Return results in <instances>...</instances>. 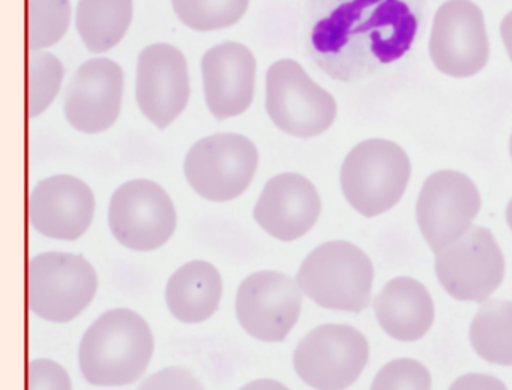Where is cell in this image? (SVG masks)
Instances as JSON below:
<instances>
[{
    "label": "cell",
    "mask_w": 512,
    "mask_h": 390,
    "mask_svg": "<svg viewBox=\"0 0 512 390\" xmlns=\"http://www.w3.org/2000/svg\"><path fill=\"white\" fill-rule=\"evenodd\" d=\"M370 359L367 338L347 324L314 327L296 347L293 366L298 377L314 389L352 386Z\"/></svg>",
    "instance_id": "obj_10"
},
{
    "label": "cell",
    "mask_w": 512,
    "mask_h": 390,
    "mask_svg": "<svg viewBox=\"0 0 512 390\" xmlns=\"http://www.w3.org/2000/svg\"><path fill=\"white\" fill-rule=\"evenodd\" d=\"M296 281L302 293L322 308L362 312L371 300L374 267L358 246L331 240L305 257Z\"/></svg>",
    "instance_id": "obj_3"
},
{
    "label": "cell",
    "mask_w": 512,
    "mask_h": 390,
    "mask_svg": "<svg viewBox=\"0 0 512 390\" xmlns=\"http://www.w3.org/2000/svg\"><path fill=\"white\" fill-rule=\"evenodd\" d=\"M509 153H511V159H512V134H511V140H509Z\"/></svg>",
    "instance_id": "obj_32"
},
{
    "label": "cell",
    "mask_w": 512,
    "mask_h": 390,
    "mask_svg": "<svg viewBox=\"0 0 512 390\" xmlns=\"http://www.w3.org/2000/svg\"><path fill=\"white\" fill-rule=\"evenodd\" d=\"M259 150L250 138L220 132L196 141L185 156L188 185L209 201L226 203L241 197L253 182Z\"/></svg>",
    "instance_id": "obj_6"
},
{
    "label": "cell",
    "mask_w": 512,
    "mask_h": 390,
    "mask_svg": "<svg viewBox=\"0 0 512 390\" xmlns=\"http://www.w3.org/2000/svg\"><path fill=\"white\" fill-rule=\"evenodd\" d=\"M124 71L107 57L79 66L65 90L68 123L83 134H100L115 125L121 114Z\"/></svg>",
    "instance_id": "obj_15"
},
{
    "label": "cell",
    "mask_w": 512,
    "mask_h": 390,
    "mask_svg": "<svg viewBox=\"0 0 512 390\" xmlns=\"http://www.w3.org/2000/svg\"><path fill=\"white\" fill-rule=\"evenodd\" d=\"M302 299L304 293L296 278L277 270H260L239 285L236 318L254 339L281 342L301 317Z\"/></svg>",
    "instance_id": "obj_11"
},
{
    "label": "cell",
    "mask_w": 512,
    "mask_h": 390,
    "mask_svg": "<svg viewBox=\"0 0 512 390\" xmlns=\"http://www.w3.org/2000/svg\"><path fill=\"white\" fill-rule=\"evenodd\" d=\"M373 389H430L431 375L418 360L395 359L386 363L373 380Z\"/></svg>",
    "instance_id": "obj_26"
},
{
    "label": "cell",
    "mask_w": 512,
    "mask_h": 390,
    "mask_svg": "<svg viewBox=\"0 0 512 390\" xmlns=\"http://www.w3.org/2000/svg\"><path fill=\"white\" fill-rule=\"evenodd\" d=\"M434 254L440 285L460 302H485L505 278L502 249L493 233L481 225H472Z\"/></svg>",
    "instance_id": "obj_8"
},
{
    "label": "cell",
    "mask_w": 512,
    "mask_h": 390,
    "mask_svg": "<svg viewBox=\"0 0 512 390\" xmlns=\"http://www.w3.org/2000/svg\"><path fill=\"white\" fill-rule=\"evenodd\" d=\"M505 384L499 378L485 374H466L457 378L451 384V389H505Z\"/></svg>",
    "instance_id": "obj_29"
},
{
    "label": "cell",
    "mask_w": 512,
    "mask_h": 390,
    "mask_svg": "<svg viewBox=\"0 0 512 390\" xmlns=\"http://www.w3.org/2000/svg\"><path fill=\"white\" fill-rule=\"evenodd\" d=\"M322 200L310 179L298 173H281L268 180L254 219L274 239L295 242L316 225Z\"/></svg>",
    "instance_id": "obj_17"
},
{
    "label": "cell",
    "mask_w": 512,
    "mask_h": 390,
    "mask_svg": "<svg viewBox=\"0 0 512 390\" xmlns=\"http://www.w3.org/2000/svg\"><path fill=\"white\" fill-rule=\"evenodd\" d=\"M256 68L253 51L239 42H223L203 54V90L206 105L215 119H230L250 108Z\"/></svg>",
    "instance_id": "obj_18"
},
{
    "label": "cell",
    "mask_w": 512,
    "mask_h": 390,
    "mask_svg": "<svg viewBox=\"0 0 512 390\" xmlns=\"http://www.w3.org/2000/svg\"><path fill=\"white\" fill-rule=\"evenodd\" d=\"M506 222H508V227L511 228L512 231V198L509 201L508 206H506Z\"/></svg>",
    "instance_id": "obj_31"
},
{
    "label": "cell",
    "mask_w": 512,
    "mask_h": 390,
    "mask_svg": "<svg viewBox=\"0 0 512 390\" xmlns=\"http://www.w3.org/2000/svg\"><path fill=\"white\" fill-rule=\"evenodd\" d=\"M29 222L34 230L55 240L74 242L91 227L95 197L88 183L70 174L41 180L29 195Z\"/></svg>",
    "instance_id": "obj_16"
},
{
    "label": "cell",
    "mask_w": 512,
    "mask_h": 390,
    "mask_svg": "<svg viewBox=\"0 0 512 390\" xmlns=\"http://www.w3.org/2000/svg\"><path fill=\"white\" fill-rule=\"evenodd\" d=\"M97 290V272L83 255L43 252L29 261V309L43 320H74L91 305Z\"/></svg>",
    "instance_id": "obj_5"
},
{
    "label": "cell",
    "mask_w": 512,
    "mask_h": 390,
    "mask_svg": "<svg viewBox=\"0 0 512 390\" xmlns=\"http://www.w3.org/2000/svg\"><path fill=\"white\" fill-rule=\"evenodd\" d=\"M412 165L394 141L371 138L350 150L341 167V191L347 203L373 218L391 210L403 198Z\"/></svg>",
    "instance_id": "obj_4"
},
{
    "label": "cell",
    "mask_w": 512,
    "mask_h": 390,
    "mask_svg": "<svg viewBox=\"0 0 512 390\" xmlns=\"http://www.w3.org/2000/svg\"><path fill=\"white\" fill-rule=\"evenodd\" d=\"M266 111L275 126L298 138H311L331 128L337 102L296 60L281 59L266 74Z\"/></svg>",
    "instance_id": "obj_7"
},
{
    "label": "cell",
    "mask_w": 512,
    "mask_h": 390,
    "mask_svg": "<svg viewBox=\"0 0 512 390\" xmlns=\"http://www.w3.org/2000/svg\"><path fill=\"white\" fill-rule=\"evenodd\" d=\"M424 8L425 0H307L305 47L334 80H362L409 53Z\"/></svg>",
    "instance_id": "obj_1"
},
{
    "label": "cell",
    "mask_w": 512,
    "mask_h": 390,
    "mask_svg": "<svg viewBox=\"0 0 512 390\" xmlns=\"http://www.w3.org/2000/svg\"><path fill=\"white\" fill-rule=\"evenodd\" d=\"M176 224L175 204L169 192L154 180H128L110 198V231L131 251L161 248L175 233Z\"/></svg>",
    "instance_id": "obj_9"
},
{
    "label": "cell",
    "mask_w": 512,
    "mask_h": 390,
    "mask_svg": "<svg viewBox=\"0 0 512 390\" xmlns=\"http://www.w3.org/2000/svg\"><path fill=\"white\" fill-rule=\"evenodd\" d=\"M29 116L43 114L55 101L64 80V65L49 51H31L29 56Z\"/></svg>",
    "instance_id": "obj_25"
},
{
    "label": "cell",
    "mask_w": 512,
    "mask_h": 390,
    "mask_svg": "<svg viewBox=\"0 0 512 390\" xmlns=\"http://www.w3.org/2000/svg\"><path fill=\"white\" fill-rule=\"evenodd\" d=\"M179 20L197 32L226 29L238 23L250 0H172Z\"/></svg>",
    "instance_id": "obj_23"
},
{
    "label": "cell",
    "mask_w": 512,
    "mask_h": 390,
    "mask_svg": "<svg viewBox=\"0 0 512 390\" xmlns=\"http://www.w3.org/2000/svg\"><path fill=\"white\" fill-rule=\"evenodd\" d=\"M373 308L380 327L401 342L419 341L434 323L430 291L409 276L386 282L374 299Z\"/></svg>",
    "instance_id": "obj_19"
},
{
    "label": "cell",
    "mask_w": 512,
    "mask_h": 390,
    "mask_svg": "<svg viewBox=\"0 0 512 390\" xmlns=\"http://www.w3.org/2000/svg\"><path fill=\"white\" fill-rule=\"evenodd\" d=\"M133 20V0H79L76 26L91 53H106L124 39Z\"/></svg>",
    "instance_id": "obj_21"
},
{
    "label": "cell",
    "mask_w": 512,
    "mask_h": 390,
    "mask_svg": "<svg viewBox=\"0 0 512 390\" xmlns=\"http://www.w3.org/2000/svg\"><path fill=\"white\" fill-rule=\"evenodd\" d=\"M136 98L140 111L157 128H167L181 116L190 99V77L179 48L157 42L140 51Z\"/></svg>",
    "instance_id": "obj_14"
},
{
    "label": "cell",
    "mask_w": 512,
    "mask_h": 390,
    "mask_svg": "<svg viewBox=\"0 0 512 390\" xmlns=\"http://www.w3.org/2000/svg\"><path fill=\"white\" fill-rule=\"evenodd\" d=\"M70 23V0H29V50L58 44Z\"/></svg>",
    "instance_id": "obj_24"
},
{
    "label": "cell",
    "mask_w": 512,
    "mask_h": 390,
    "mask_svg": "<svg viewBox=\"0 0 512 390\" xmlns=\"http://www.w3.org/2000/svg\"><path fill=\"white\" fill-rule=\"evenodd\" d=\"M29 389H71L70 375L55 360L34 359L28 366Z\"/></svg>",
    "instance_id": "obj_27"
},
{
    "label": "cell",
    "mask_w": 512,
    "mask_h": 390,
    "mask_svg": "<svg viewBox=\"0 0 512 390\" xmlns=\"http://www.w3.org/2000/svg\"><path fill=\"white\" fill-rule=\"evenodd\" d=\"M140 389H202V383L190 369L169 366L145 378Z\"/></svg>",
    "instance_id": "obj_28"
},
{
    "label": "cell",
    "mask_w": 512,
    "mask_h": 390,
    "mask_svg": "<svg viewBox=\"0 0 512 390\" xmlns=\"http://www.w3.org/2000/svg\"><path fill=\"white\" fill-rule=\"evenodd\" d=\"M481 209L475 182L455 170H440L427 177L418 203L416 221L431 251L437 252L463 236Z\"/></svg>",
    "instance_id": "obj_12"
},
{
    "label": "cell",
    "mask_w": 512,
    "mask_h": 390,
    "mask_svg": "<svg viewBox=\"0 0 512 390\" xmlns=\"http://www.w3.org/2000/svg\"><path fill=\"white\" fill-rule=\"evenodd\" d=\"M430 57L442 74L467 78L481 72L490 57L484 14L470 0H448L434 15Z\"/></svg>",
    "instance_id": "obj_13"
},
{
    "label": "cell",
    "mask_w": 512,
    "mask_h": 390,
    "mask_svg": "<svg viewBox=\"0 0 512 390\" xmlns=\"http://www.w3.org/2000/svg\"><path fill=\"white\" fill-rule=\"evenodd\" d=\"M473 350L487 362L512 366V300H485L469 330Z\"/></svg>",
    "instance_id": "obj_22"
},
{
    "label": "cell",
    "mask_w": 512,
    "mask_h": 390,
    "mask_svg": "<svg viewBox=\"0 0 512 390\" xmlns=\"http://www.w3.org/2000/svg\"><path fill=\"white\" fill-rule=\"evenodd\" d=\"M500 35H502L506 53H508L509 59L512 62V11L503 18L502 24H500Z\"/></svg>",
    "instance_id": "obj_30"
},
{
    "label": "cell",
    "mask_w": 512,
    "mask_h": 390,
    "mask_svg": "<svg viewBox=\"0 0 512 390\" xmlns=\"http://www.w3.org/2000/svg\"><path fill=\"white\" fill-rule=\"evenodd\" d=\"M223 279L209 261H188L179 267L166 285L170 314L185 324H199L211 318L220 306Z\"/></svg>",
    "instance_id": "obj_20"
},
{
    "label": "cell",
    "mask_w": 512,
    "mask_h": 390,
    "mask_svg": "<svg viewBox=\"0 0 512 390\" xmlns=\"http://www.w3.org/2000/svg\"><path fill=\"white\" fill-rule=\"evenodd\" d=\"M154 348V335L142 315L128 308L110 309L80 341V371L92 386H128L145 375Z\"/></svg>",
    "instance_id": "obj_2"
}]
</instances>
